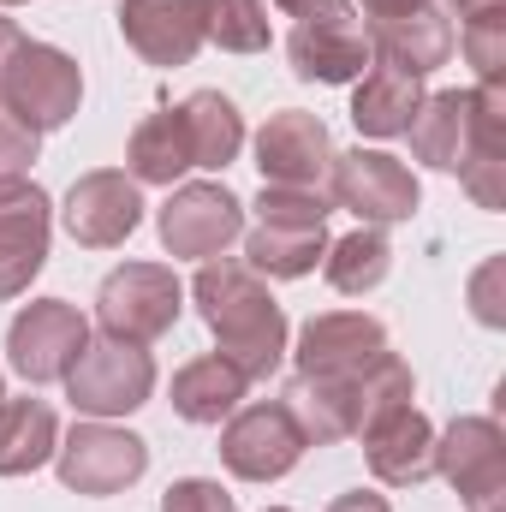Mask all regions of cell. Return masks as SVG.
<instances>
[{"mask_svg":"<svg viewBox=\"0 0 506 512\" xmlns=\"http://www.w3.org/2000/svg\"><path fill=\"white\" fill-rule=\"evenodd\" d=\"M191 298H197L209 334L221 340L227 364H239L251 382L274 376V364L286 358V310L256 280V268L233 262V256H209L191 280Z\"/></svg>","mask_w":506,"mask_h":512,"instance_id":"1","label":"cell"},{"mask_svg":"<svg viewBox=\"0 0 506 512\" xmlns=\"http://www.w3.org/2000/svg\"><path fill=\"white\" fill-rule=\"evenodd\" d=\"M78 102H84V72H78V60L66 54V48H54V42H30L24 36V48L12 54V66L0 72V108H12L24 126L36 131H60L72 114H78Z\"/></svg>","mask_w":506,"mask_h":512,"instance_id":"2","label":"cell"},{"mask_svg":"<svg viewBox=\"0 0 506 512\" xmlns=\"http://www.w3.org/2000/svg\"><path fill=\"white\" fill-rule=\"evenodd\" d=\"M179 310H185V286H179V274L161 268V262H126V268H114V274L102 280V292H96V322H102V334L131 340V346L161 340V334L179 322Z\"/></svg>","mask_w":506,"mask_h":512,"instance_id":"3","label":"cell"},{"mask_svg":"<svg viewBox=\"0 0 506 512\" xmlns=\"http://www.w3.org/2000/svg\"><path fill=\"white\" fill-rule=\"evenodd\" d=\"M149 393H155V358L131 340H114V334L90 340L78 352V364L66 370V399L84 417H102V423L149 405Z\"/></svg>","mask_w":506,"mask_h":512,"instance_id":"4","label":"cell"},{"mask_svg":"<svg viewBox=\"0 0 506 512\" xmlns=\"http://www.w3.org/2000/svg\"><path fill=\"white\" fill-rule=\"evenodd\" d=\"M90 346V322L66 304V298H36L12 316L6 328V364L24 382H66V370L78 364V352Z\"/></svg>","mask_w":506,"mask_h":512,"instance_id":"5","label":"cell"},{"mask_svg":"<svg viewBox=\"0 0 506 512\" xmlns=\"http://www.w3.org/2000/svg\"><path fill=\"white\" fill-rule=\"evenodd\" d=\"M54 465H60V483L78 489V495H126L149 471V447L131 429H114V423L90 417L54 447Z\"/></svg>","mask_w":506,"mask_h":512,"instance_id":"6","label":"cell"},{"mask_svg":"<svg viewBox=\"0 0 506 512\" xmlns=\"http://www.w3.org/2000/svg\"><path fill=\"white\" fill-rule=\"evenodd\" d=\"M298 376H322V382H364L387 358V328L364 310H328L310 316L298 328Z\"/></svg>","mask_w":506,"mask_h":512,"instance_id":"7","label":"cell"},{"mask_svg":"<svg viewBox=\"0 0 506 512\" xmlns=\"http://www.w3.org/2000/svg\"><path fill=\"white\" fill-rule=\"evenodd\" d=\"M328 197L340 209H352L364 227H393L411 221L417 209V179L405 161H393L387 149H346L328 167Z\"/></svg>","mask_w":506,"mask_h":512,"instance_id":"8","label":"cell"},{"mask_svg":"<svg viewBox=\"0 0 506 512\" xmlns=\"http://www.w3.org/2000/svg\"><path fill=\"white\" fill-rule=\"evenodd\" d=\"M304 429L292 423V411L280 399H262L227 417L221 429V465L245 483H280L298 459H304Z\"/></svg>","mask_w":506,"mask_h":512,"instance_id":"9","label":"cell"},{"mask_svg":"<svg viewBox=\"0 0 506 512\" xmlns=\"http://www.w3.org/2000/svg\"><path fill=\"white\" fill-rule=\"evenodd\" d=\"M155 227H161V245L173 256L209 262V256H221L239 233H245V203H239L227 185H215V179L173 185V197L161 203Z\"/></svg>","mask_w":506,"mask_h":512,"instance_id":"10","label":"cell"},{"mask_svg":"<svg viewBox=\"0 0 506 512\" xmlns=\"http://www.w3.org/2000/svg\"><path fill=\"white\" fill-rule=\"evenodd\" d=\"M435 471L459 489L471 512H501L506 495V435L495 417H459L435 435Z\"/></svg>","mask_w":506,"mask_h":512,"instance_id":"11","label":"cell"},{"mask_svg":"<svg viewBox=\"0 0 506 512\" xmlns=\"http://www.w3.org/2000/svg\"><path fill=\"white\" fill-rule=\"evenodd\" d=\"M256 167H262V185H280V191H328L334 137H328V126L316 114H304V108L268 114V126L256 131Z\"/></svg>","mask_w":506,"mask_h":512,"instance_id":"12","label":"cell"},{"mask_svg":"<svg viewBox=\"0 0 506 512\" xmlns=\"http://www.w3.org/2000/svg\"><path fill=\"white\" fill-rule=\"evenodd\" d=\"M48 191L36 179H0V298L30 292L48 262Z\"/></svg>","mask_w":506,"mask_h":512,"instance_id":"13","label":"cell"},{"mask_svg":"<svg viewBox=\"0 0 506 512\" xmlns=\"http://www.w3.org/2000/svg\"><path fill=\"white\" fill-rule=\"evenodd\" d=\"M370 36V60L376 66H399L411 78H429L435 66L453 60V18L435 6V0H417V6H399V12H381L364 24Z\"/></svg>","mask_w":506,"mask_h":512,"instance_id":"14","label":"cell"},{"mask_svg":"<svg viewBox=\"0 0 506 512\" xmlns=\"http://www.w3.org/2000/svg\"><path fill=\"white\" fill-rule=\"evenodd\" d=\"M143 221V197H137V179L131 173H84L72 191H66V233L84 245V251H114L126 245Z\"/></svg>","mask_w":506,"mask_h":512,"instance_id":"15","label":"cell"},{"mask_svg":"<svg viewBox=\"0 0 506 512\" xmlns=\"http://www.w3.org/2000/svg\"><path fill=\"white\" fill-rule=\"evenodd\" d=\"M120 36L149 66H191L203 48V0H120Z\"/></svg>","mask_w":506,"mask_h":512,"instance_id":"16","label":"cell"},{"mask_svg":"<svg viewBox=\"0 0 506 512\" xmlns=\"http://www.w3.org/2000/svg\"><path fill=\"white\" fill-rule=\"evenodd\" d=\"M364 459L376 471V483L387 489H417L435 477V429L417 405L381 417L376 429H364Z\"/></svg>","mask_w":506,"mask_h":512,"instance_id":"17","label":"cell"},{"mask_svg":"<svg viewBox=\"0 0 506 512\" xmlns=\"http://www.w3.org/2000/svg\"><path fill=\"white\" fill-rule=\"evenodd\" d=\"M286 60L304 84H352L370 66V36L364 24H292Z\"/></svg>","mask_w":506,"mask_h":512,"instance_id":"18","label":"cell"},{"mask_svg":"<svg viewBox=\"0 0 506 512\" xmlns=\"http://www.w3.org/2000/svg\"><path fill=\"white\" fill-rule=\"evenodd\" d=\"M411 155L435 173H459L471 155V90H441L423 96L411 114Z\"/></svg>","mask_w":506,"mask_h":512,"instance_id":"19","label":"cell"},{"mask_svg":"<svg viewBox=\"0 0 506 512\" xmlns=\"http://www.w3.org/2000/svg\"><path fill=\"white\" fill-rule=\"evenodd\" d=\"M60 417L48 399H0V477H30L54 459Z\"/></svg>","mask_w":506,"mask_h":512,"instance_id":"20","label":"cell"},{"mask_svg":"<svg viewBox=\"0 0 506 512\" xmlns=\"http://www.w3.org/2000/svg\"><path fill=\"white\" fill-rule=\"evenodd\" d=\"M292 411V423L304 429L310 447H328V441H346L358 435V382H322V376H298L280 399Z\"/></svg>","mask_w":506,"mask_h":512,"instance_id":"21","label":"cell"},{"mask_svg":"<svg viewBox=\"0 0 506 512\" xmlns=\"http://www.w3.org/2000/svg\"><path fill=\"white\" fill-rule=\"evenodd\" d=\"M126 167H131V179H137V185H167V191L191 173V137H185L179 108H155L143 126L131 131Z\"/></svg>","mask_w":506,"mask_h":512,"instance_id":"22","label":"cell"},{"mask_svg":"<svg viewBox=\"0 0 506 512\" xmlns=\"http://www.w3.org/2000/svg\"><path fill=\"white\" fill-rule=\"evenodd\" d=\"M245 387H251V376L239 364H227L221 352H209V358H197V364H185L173 376V411L185 423H221V417L239 411Z\"/></svg>","mask_w":506,"mask_h":512,"instance_id":"23","label":"cell"},{"mask_svg":"<svg viewBox=\"0 0 506 512\" xmlns=\"http://www.w3.org/2000/svg\"><path fill=\"white\" fill-rule=\"evenodd\" d=\"M417 102H423V78L370 60V72H364V84L352 96V126L364 131V137H399V131L411 126Z\"/></svg>","mask_w":506,"mask_h":512,"instance_id":"24","label":"cell"},{"mask_svg":"<svg viewBox=\"0 0 506 512\" xmlns=\"http://www.w3.org/2000/svg\"><path fill=\"white\" fill-rule=\"evenodd\" d=\"M179 120H185V137H191V167H227L245 149V120L221 90H197L179 108Z\"/></svg>","mask_w":506,"mask_h":512,"instance_id":"25","label":"cell"},{"mask_svg":"<svg viewBox=\"0 0 506 512\" xmlns=\"http://www.w3.org/2000/svg\"><path fill=\"white\" fill-rule=\"evenodd\" d=\"M245 256H251L256 274L304 280L328 256V227H274V221H256V233L245 239Z\"/></svg>","mask_w":506,"mask_h":512,"instance_id":"26","label":"cell"},{"mask_svg":"<svg viewBox=\"0 0 506 512\" xmlns=\"http://www.w3.org/2000/svg\"><path fill=\"white\" fill-rule=\"evenodd\" d=\"M322 268H328V286H334V292L358 298V292H376L381 280H387L393 251H387L381 227H358V233H346V239H334V245H328Z\"/></svg>","mask_w":506,"mask_h":512,"instance_id":"27","label":"cell"},{"mask_svg":"<svg viewBox=\"0 0 506 512\" xmlns=\"http://www.w3.org/2000/svg\"><path fill=\"white\" fill-rule=\"evenodd\" d=\"M203 42H215L227 54H262L268 6L262 0H203Z\"/></svg>","mask_w":506,"mask_h":512,"instance_id":"28","label":"cell"},{"mask_svg":"<svg viewBox=\"0 0 506 512\" xmlns=\"http://www.w3.org/2000/svg\"><path fill=\"white\" fill-rule=\"evenodd\" d=\"M453 42H459L465 60L477 66V84H501V72H506V6L465 18V30H459Z\"/></svg>","mask_w":506,"mask_h":512,"instance_id":"29","label":"cell"},{"mask_svg":"<svg viewBox=\"0 0 506 512\" xmlns=\"http://www.w3.org/2000/svg\"><path fill=\"white\" fill-rule=\"evenodd\" d=\"M334 209L328 191H280V185H262L256 197V221H274V227H322Z\"/></svg>","mask_w":506,"mask_h":512,"instance_id":"30","label":"cell"},{"mask_svg":"<svg viewBox=\"0 0 506 512\" xmlns=\"http://www.w3.org/2000/svg\"><path fill=\"white\" fill-rule=\"evenodd\" d=\"M36 149H42V137L24 126L12 108H0V179H24L30 161H36Z\"/></svg>","mask_w":506,"mask_h":512,"instance_id":"31","label":"cell"},{"mask_svg":"<svg viewBox=\"0 0 506 512\" xmlns=\"http://www.w3.org/2000/svg\"><path fill=\"white\" fill-rule=\"evenodd\" d=\"M161 512H239V507H233V495H227L221 483L185 477V483H173V489L161 495Z\"/></svg>","mask_w":506,"mask_h":512,"instance_id":"32","label":"cell"},{"mask_svg":"<svg viewBox=\"0 0 506 512\" xmlns=\"http://www.w3.org/2000/svg\"><path fill=\"white\" fill-rule=\"evenodd\" d=\"M292 24H358L352 0H274Z\"/></svg>","mask_w":506,"mask_h":512,"instance_id":"33","label":"cell"},{"mask_svg":"<svg viewBox=\"0 0 506 512\" xmlns=\"http://www.w3.org/2000/svg\"><path fill=\"white\" fill-rule=\"evenodd\" d=\"M501 274H506V262L495 256V262H483V274L471 280V298H477V316H483L489 328H501V322H506L501 298H495V286H501Z\"/></svg>","mask_w":506,"mask_h":512,"instance_id":"34","label":"cell"},{"mask_svg":"<svg viewBox=\"0 0 506 512\" xmlns=\"http://www.w3.org/2000/svg\"><path fill=\"white\" fill-rule=\"evenodd\" d=\"M328 512H393V507H387L381 495H370V489H352V495H340Z\"/></svg>","mask_w":506,"mask_h":512,"instance_id":"35","label":"cell"},{"mask_svg":"<svg viewBox=\"0 0 506 512\" xmlns=\"http://www.w3.org/2000/svg\"><path fill=\"white\" fill-rule=\"evenodd\" d=\"M18 48H24V30H18L12 18H0V72L12 66V54H18Z\"/></svg>","mask_w":506,"mask_h":512,"instance_id":"36","label":"cell"},{"mask_svg":"<svg viewBox=\"0 0 506 512\" xmlns=\"http://www.w3.org/2000/svg\"><path fill=\"white\" fill-rule=\"evenodd\" d=\"M459 18H477V12H495V6H506V0H447Z\"/></svg>","mask_w":506,"mask_h":512,"instance_id":"37","label":"cell"},{"mask_svg":"<svg viewBox=\"0 0 506 512\" xmlns=\"http://www.w3.org/2000/svg\"><path fill=\"white\" fill-rule=\"evenodd\" d=\"M399 6H417V0H364V12L381 18V12H399Z\"/></svg>","mask_w":506,"mask_h":512,"instance_id":"38","label":"cell"},{"mask_svg":"<svg viewBox=\"0 0 506 512\" xmlns=\"http://www.w3.org/2000/svg\"><path fill=\"white\" fill-rule=\"evenodd\" d=\"M0 6H24V0H0Z\"/></svg>","mask_w":506,"mask_h":512,"instance_id":"39","label":"cell"},{"mask_svg":"<svg viewBox=\"0 0 506 512\" xmlns=\"http://www.w3.org/2000/svg\"><path fill=\"white\" fill-rule=\"evenodd\" d=\"M0 399H6V382H0Z\"/></svg>","mask_w":506,"mask_h":512,"instance_id":"40","label":"cell"},{"mask_svg":"<svg viewBox=\"0 0 506 512\" xmlns=\"http://www.w3.org/2000/svg\"><path fill=\"white\" fill-rule=\"evenodd\" d=\"M268 512H286V507H268Z\"/></svg>","mask_w":506,"mask_h":512,"instance_id":"41","label":"cell"}]
</instances>
